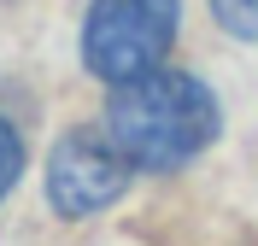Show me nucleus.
Returning a JSON list of instances; mask_svg holds the SVG:
<instances>
[{"mask_svg": "<svg viewBox=\"0 0 258 246\" xmlns=\"http://www.w3.org/2000/svg\"><path fill=\"white\" fill-rule=\"evenodd\" d=\"M106 141L123 152L129 170H182L217 135V100L188 70H147L117 82L106 100Z\"/></svg>", "mask_w": 258, "mask_h": 246, "instance_id": "obj_1", "label": "nucleus"}, {"mask_svg": "<svg viewBox=\"0 0 258 246\" xmlns=\"http://www.w3.org/2000/svg\"><path fill=\"white\" fill-rule=\"evenodd\" d=\"M182 0H94L82 18V65L100 82H135L164 65L176 41Z\"/></svg>", "mask_w": 258, "mask_h": 246, "instance_id": "obj_2", "label": "nucleus"}, {"mask_svg": "<svg viewBox=\"0 0 258 246\" xmlns=\"http://www.w3.org/2000/svg\"><path fill=\"white\" fill-rule=\"evenodd\" d=\"M123 188H129V164L106 141V129H71L47 152V199L59 217H94Z\"/></svg>", "mask_w": 258, "mask_h": 246, "instance_id": "obj_3", "label": "nucleus"}, {"mask_svg": "<svg viewBox=\"0 0 258 246\" xmlns=\"http://www.w3.org/2000/svg\"><path fill=\"white\" fill-rule=\"evenodd\" d=\"M211 18H217L229 35L258 41V0H211Z\"/></svg>", "mask_w": 258, "mask_h": 246, "instance_id": "obj_4", "label": "nucleus"}, {"mask_svg": "<svg viewBox=\"0 0 258 246\" xmlns=\"http://www.w3.org/2000/svg\"><path fill=\"white\" fill-rule=\"evenodd\" d=\"M18 176H24V141H18V129L0 117V199L18 188Z\"/></svg>", "mask_w": 258, "mask_h": 246, "instance_id": "obj_5", "label": "nucleus"}]
</instances>
